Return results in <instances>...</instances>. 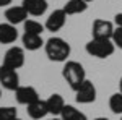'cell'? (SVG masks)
Here are the masks:
<instances>
[{
	"instance_id": "30bf717a",
	"label": "cell",
	"mask_w": 122,
	"mask_h": 120,
	"mask_svg": "<svg viewBox=\"0 0 122 120\" xmlns=\"http://www.w3.org/2000/svg\"><path fill=\"white\" fill-rule=\"evenodd\" d=\"M5 18L7 23L16 26L20 23H25L28 19V11L23 8V5H16V7H10L5 10Z\"/></svg>"
},
{
	"instance_id": "ba28073f",
	"label": "cell",
	"mask_w": 122,
	"mask_h": 120,
	"mask_svg": "<svg viewBox=\"0 0 122 120\" xmlns=\"http://www.w3.org/2000/svg\"><path fill=\"white\" fill-rule=\"evenodd\" d=\"M67 15L64 8H59V10H54L51 15H49V18L46 19V29L47 31H52V33H56V31H60V29L65 26V21H67Z\"/></svg>"
},
{
	"instance_id": "6da1fadb",
	"label": "cell",
	"mask_w": 122,
	"mask_h": 120,
	"mask_svg": "<svg viewBox=\"0 0 122 120\" xmlns=\"http://www.w3.org/2000/svg\"><path fill=\"white\" fill-rule=\"evenodd\" d=\"M44 49H46L47 58L52 62H67V58L70 57V52H72L70 44L65 39L57 36L47 39V42L44 44Z\"/></svg>"
},
{
	"instance_id": "f546056e",
	"label": "cell",
	"mask_w": 122,
	"mask_h": 120,
	"mask_svg": "<svg viewBox=\"0 0 122 120\" xmlns=\"http://www.w3.org/2000/svg\"><path fill=\"white\" fill-rule=\"evenodd\" d=\"M121 120H122V117H121Z\"/></svg>"
},
{
	"instance_id": "8992f818",
	"label": "cell",
	"mask_w": 122,
	"mask_h": 120,
	"mask_svg": "<svg viewBox=\"0 0 122 120\" xmlns=\"http://www.w3.org/2000/svg\"><path fill=\"white\" fill-rule=\"evenodd\" d=\"M114 24L107 19H94L91 34L94 39H112L114 34Z\"/></svg>"
},
{
	"instance_id": "d6986e66",
	"label": "cell",
	"mask_w": 122,
	"mask_h": 120,
	"mask_svg": "<svg viewBox=\"0 0 122 120\" xmlns=\"http://www.w3.org/2000/svg\"><path fill=\"white\" fill-rule=\"evenodd\" d=\"M109 109L116 115H122V92H116L109 97Z\"/></svg>"
},
{
	"instance_id": "5b68a950",
	"label": "cell",
	"mask_w": 122,
	"mask_h": 120,
	"mask_svg": "<svg viewBox=\"0 0 122 120\" xmlns=\"http://www.w3.org/2000/svg\"><path fill=\"white\" fill-rule=\"evenodd\" d=\"M0 84L8 91H16L20 88V76L16 70L5 67L3 63L0 65Z\"/></svg>"
},
{
	"instance_id": "ffe728a7",
	"label": "cell",
	"mask_w": 122,
	"mask_h": 120,
	"mask_svg": "<svg viewBox=\"0 0 122 120\" xmlns=\"http://www.w3.org/2000/svg\"><path fill=\"white\" fill-rule=\"evenodd\" d=\"M18 119V112L15 107H0V120H16Z\"/></svg>"
},
{
	"instance_id": "44dd1931",
	"label": "cell",
	"mask_w": 122,
	"mask_h": 120,
	"mask_svg": "<svg viewBox=\"0 0 122 120\" xmlns=\"http://www.w3.org/2000/svg\"><path fill=\"white\" fill-rule=\"evenodd\" d=\"M112 42L116 44V47L122 49V28H121V26H116V29H114Z\"/></svg>"
},
{
	"instance_id": "4316f807",
	"label": "cell",
	"mask_w": 122,
	"mask_h": 120,
	"mask_svg": "<svg viewBox=\"0 0 122 120\" xmlns=\"http://www.w3.org/2000/svg\"><path fill=\"white\" fill-rule=\"evenodd\" d=\"M85 2H88V3H90V2H94V0H85Z\"/></svg>"
},
{
	"instance_id": "484cf974",
	"label": "cell",
	"mask_w": 122,
	"mask_h": 120,
	"mask_svg": "<svg viewBox=\"0 0 122 120\" xmlns=\"http://www.w3.org/2000/svg\"><path fill=\"white\" fill-rule=\"evenodd\" d=\"M119 89H121V92H122V78H121V81H119Z\"/></svg>"
},
{
	"instance_id": "ac0fdd59",
	"label": "cell",
	"mask_w": 122,
	"mask_h": 120,
	"mask_svg": "<svg viewBox=\"0 0 122 120\" xmlns=\"http://www.w3.org/2000/svg\"><path fill=\"white\" fill-rule=\"evenodd\" d=\"M23 26H25V33H31V34H42V31L46 29L44 24H41L39 21L36 19H26L25 23H23Z\"/></svg>"
},
{
	"instance_id": "cb8c5ba5",
	"label": "cell",
	"mask_w": 122,
	"mask_h": 120,
	"mask_svg": "<svg viewBox=\"0 0 122 120\" xmlns=\"http://www.w3.org/2000/svg\"><path fill=\"white\" fill-rule=\"evenodd\" d=\"M93 120H109L107 117H96V119H93Z\"/></svg>"
},
{
	"instance_id": "52a82bcc",
	"label": "cell",
	"mask_w": 122,
	"mask_h": 120,
	"mask_svg": "<svg viewBox=\"0 0 122 120\" xmlns=\"http://www.w3.org/2000/svg\"><path fill=\"white\" fill-rule=\"evenodd\" d=\"M75 99L80 104H91L96 101V88L90 80H86L75 91Z\"/></svg>"
},
{
	"instance_id": "7402d4cb",
	"label": "cell",
	"mask_w": 122,
	"mask_h": 120,
	"mask_svg": "<svg viewBox=\"0 0 122 120\" xmlns=\"http://www.w3.org/2000/svg\"><path fill=\"white\" fill-rule=\"evenodd\" d=\"M114 23H116V26H121L122 28V13H117L114 16Z\"/></svg>"
},
{
	"instance_id": "f1b7e54d",
	"label": "cell",
	"mask_w": 122,
	"mask_h": 120,
	"mask_svg": "<svg viewBox=\"0 0 122 120\" xmlns=\"http://www.w3.org/2000/svg\"><path fill=\"white\" fill-rule=\"evenodd\" d=\"M16 120H21V119H16Z\"/></svg>"
},
{
	"instance_id": "603a6c76",
	"label": "cell",
	"mask_w": 122,
	"mask_h": 120,
	"mask_svg": "<svg viewBox=\"0 0 122 120\" xmlns=\"http://www.w3.org/2000/svg\"><path fill=\"white\" fill-rule=\"evenodd\" d=\"M10 3H11V0H0V8H2V7H7Z\"/></svg>"
},
{
	"instance_id": "7a4b0ae2",
	"label": "cell",
	"mask_w": 122,
	"mask_h": 120,
	"mask_svg": "<svg viewBox=\"0 0 122 120\" xmlns=\"http://www.w3.org/2000/svg\"><path fill=\"white\" fill-rule=\"evenodd\" d=\"M62 76L73 91H76L86 81V73H85L83 65L75 62V60H67L65 62L64 68H62Z\"/></svg>"
},
{
	"instance_id": "4fadbf2b",
	"label": "cell",
	"mask_w": 122,
	"mask_h": 120,
	"mask_svg": "<svg viewBox=\"0 0 122 120\" xmlns=\"http://www.w3.org/2000/svg\"><path fill=\"white\" fill-rule=\"evenodd\" d=\"M18 39V31L16 26L10 23H2L0 24V44H11Z\"/></svg>"
},
{
	"instance_id": "9c48e42d",
	"label": "cell",
	"mask_w": 122,
	"mask_h": 120,
	"mask_svg": "<svg viewBox=\"0 0 122 120\" xmlns=\"http://www.w3.org/2000/svg\"><path fill=\"white\" fill-rule=\"evenodd\" d=\"M15 97H16L18 104L29 106V104H33V102H36L39 99V94L33 86H20L15 91Z\"/></svg>"
},
{
	"instance_id": "5bb4252c",
	"label": "cell",
	"mask_w": 122,
	"mask_h": 120,
	"mask_svg": "<svg viewBox=\"0 0 122 120\" xmlns=\"http://www.w3.org/2000/svg\"><path fill=\"white\" fill-rule=\"evenodd\" d=\"M46 102H47V107H49V114H52L54 117L60 115L62 110H64V107L67 106L65 101H64V97H62L60 94H51L46 99Z\"/></svg>"
},
{
	"instance_id": "7c38bea8",
	"label": "cell",
	"mask_w": 122,
	"mask_h": 120,
	"mask_svg": "<svg viewBox=\"0 0 122 120\" xmlns=\"http://www.w3.org/2000/svg\"><path fill=\"white\" fill-rule=\"evenodd\" d=\"M28 109H26V112H28V115L31 117V119L34 120H41L44 119L47 114H49V107H47V102L42 101V99H38L36 102H33V104H29V106H26Z\"/></svg>"
},
{
	"instance_id": "2e32d148",
	"label": "cell",
	"mask_w": 122,
	"mask_h": 120,
	"mask_svg": "<svg viewBox=\"0 0 122 120\" xmlns=\"http://www.w3.org/2000/svg\"><path fill=\"white\" fill-rule=\"evenodd\" d=\"M86 8H88V2L85 0H68L64 5V11L67 15H78L86 11Z\"/></svg>"
},
{
	"instance_id": "83f0119b",
	"label": "cell",
	"mask_w": 122,
	"mask_h": 120,
	"mask_svg": "<svg viewBox=\"0 0 122 120\" xmlns=\"http://www.w3.org/2000/svg\"><path fill=\"white\" fill-rule=\"evenodd\" d=\"M0 97H2V89H0Z\"/></svg>"
},
{
	"instance_id": "d4e9b609",
	"label": "cell",
	"mask_w": 122,
	"mask_h": 120,
	"mask_svg": "<svg viewBox=\"0 0 122 120\" xmlns=\"http://www.w3.org/2000/svg\"><path fill=\"white\" fill-rule=\"evenodd\" d=\"M49 120H62V117H52V119H49Z\"/></svg>"
},
{
	"instance_id": "277c9868",
	"label": "cell",
	"mask_w": 122,
	"mask_h": 120,
	"mask_svg": "<svg viewBox=\"0 0 122 120\" xmlns=\"http://www.w3.org/2000/svg\"><path fill=\"white\" fill-rule=\"evenodd\" d=\"M25 47H10L8 50L5 52V57H3V65L5 67H10L13 70H18L25 65Z\"/></svg>"
},
{
	"instance_id": "3957f363",
	"label": "cell",
	"mask_w": 122,
	"mask_h": 120,
	"mask_svg": "<svg viewBox=\"0 0 122 120\" xmlns=\"http://www.w3.org/2000/svg\"><path fill=\"white\" fill-rule=\"evenodd\" d=\"M86 52L91 57L96 58H107L114 54L116 50V44L112 42V39H91L86 44Z\"/></svg>"
},
{
	"instance_id": "e0dca14e",
	"label": "cell",
	"mask_w": 122,
	"mask_h": 120,
	"mask_svg": "<svg viewBox=\"0 0 122 120\" xmlns=\"http://www.w3.org/2000/svg\"><path fill=\"white\" fill-rule=\"evenodd\" d=\"M60 117H62V120H88V117L83 112L75 109L73 106H65L62 114H60Z\"/></svg>"
},
{
	"instance_id": "9a60e30c",
	"label": "cell",
	"mask_w": 122,
	"mask_h": 120,
	"mask_svg": "<svg viewBox=\"0 0 122 120\" xmlns=\"http://www.w3.org/2000/svg\"><path fill=\"white\" fill-rule=\"evenodd\" d=\"M21 42H23V47L26 50H38L44 46V41L39 34H31V33H25L23 37H21Z\"/></svg>"
},
{
	"instance_id": "8fae6325",
	"label": "cell",
	"mask_w": 122,
	"mask_h": 120,
	"mask_svg": "<svg viewBox=\"0 0 122 120\" xmlns=\"http://www.w3.org/2000/svg\"><path fill=\"white\" fill-rule=\"evenodd\" d=\"M21 5L28 11V15H31V16H42L47 11L46 0H23Z\"/></svg>"
}]
</instances>
